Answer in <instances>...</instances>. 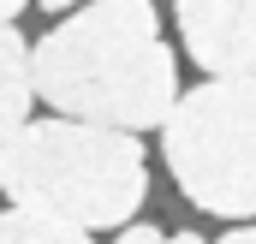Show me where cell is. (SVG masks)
Masks as SVG:
<instances>
[{
    "label": "cell",
    "mask_w": 256,
    "mask_h": 244,
    "mask_svg": "<svg viewBox=\"0 0 256 244\" xmlns=\"http://www.w3.org/2000/svg\"><path fill=\"white\" fill-rule=\"evenodd\" d=\"M30 102H42L36 96V48H24V36L12 24H0V143L30 125Z\"/></svg>",
    "instance_id": "5"
},
{
    "label": "cell",
    "mask_w": 256,
    "mask_h": 244,
    "mask_svg": "<svg viewBox=\"0 0 256 244\" xmlns=\"http://www.w3.org/2000/svg\"><path fill=\"white\" fill-rule=\"evenodd\" d=\"M24 6H30V0H0V24H12V18H18Z\"/></svg>",
    "instance_id": "9"
},
{
    "label": "cell",
    "mask_w": 256,
    "mask_h": 244,
    "mask_svg": "<svg viewBox=\"0 0 256 244\" xmlns=\"http://www.w3.org/2000/svg\"><path fill=\"white\" fill-rule=\"evenodd\" d=\"M214 244H256V226H238V232H226V238H214Z\"/></svg>",
    "instance_id": "8"
},
{
    "label": "cell",
    "mask_w": 256,
    "mask_h": 244,
    "mask_svg": "<svg viewBox=\"0 0 256 244\" xmlns=\"http://www.w3.org/2000/svg\"><path fill=\"white\" fill-rule=\"evenodd\" d=\"M36 6H48V12H72V6H90V0H36Z\"/></svg>",
    "instance_id": "10"
},
{
    "label": "cell",
    "mask_w": 256,
    "mask_h": 244,
    "mask_svg": "<svg viewBox=\"0 0 256 244\" xmlns=\"http://www.w3.org/2000/svg\"><path fill=\"white\" fill-rule=\"evenodd\" d=\"M120 244H202L196 232H161V226H126Z\"/></svg>",
    "instance_id": "7"
},
{
    "label": "cell",
    "mask_w": 256,
    "mask_h": 244,
    "mask_svg": "<svg viewBox=\"0 0 256 244\" xmlns=\"http://www.w3.org/2000/svg\"><path fill=\"white\" fill-rule=\"evenodd\" d=\"M161 149L179 190L196 208L250 220L256 214V78H208L179 96L161 125Z\"/></svg>",
    "instance_id": "3"
},
{
    "label": "cell",
    "mask_w": 256,
    "mask_h": 244,
    "mask_svg": "<svg viewBox=\"0 0 256 244\" xmlns=\"http://www.w3.org/2000/svg\"><path fill=\"white\" fill-rule=\"evenodd\" d=\"M0 244H90V226L60 220V214H42V208H6L0 214Z\"/></svg>",
    "instance_id": "6"
},
{
    "label": "cell",
    "mask_w": 256,
    "mask_h": 244,
    "mask_svg": "<svg viewBox=\"0 0 256 244\" xmlns=\"http://www.w3.org/2000/svg\"><path fill=\"white\" fill-rule=\"evenodd\" d=\"M0 190L18 208H42L90 232L126 226L149 196V161L137 131L90 120H30L0 143Z\"/></svg>",
    "instance_id": "2"
},
{
    "label": "cell",
    "mask_w": 256,
    "mask_h": 244,
    "mask_svg": "<svg viewBox=\"0 0 256 244\" xmlns=\"http://www.w3.org/2000/svg\"><path fill=\"white\" fill-rule=\"evenodd\" d=\"M173 12L208 78H256V0H173Z\"/></svg>",
    "instance_id": "4"
},
{
    "label": "cell",
    "mask_w": 256,
    "mask_h": 244,
    "mask_svg": "<svg viewBox=\"0 0 256 244\" xmlns=\"http://www.w3.org/2000/svg\"><path fill=\"white\" fill-rule=\"evenodd\" d=\"M36 96L66 120L155 131L179 108V66L149 0H90L36 42Z\"/></svg>",
    "instance_id": "1"
}]
</instances>
